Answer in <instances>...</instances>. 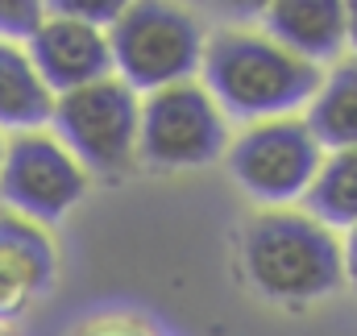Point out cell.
Here are the masks:
<instances>
[{"label": "cell", "instance_id": "obj_1", "mask_svg": "<svg viewBox=\"0 0 357 336\" xmlns=\"http://www.w3.org/2000/svg\"><path fill=\"white\" fill-rule=\"evenodd\" d=\"M199 84L216 100L225 121L262 125L307 108L324 84V67L282 50L262 29H220L204 46Z\"/></svg>", "mask_w": 357, "mask_h": 336}, {"label": "cell", "instance_id": "obj_2", "mask_svg": "<svg viewBox=\"0 0 357 336\" xmlns=\"http://www.w3.org/2000/svg\"><path fill=\"white\" fill-rule=\"evenodd\" d=\"M241 266L274 303H316L345 282V253L333 229L299 208H270L245 224Z\"/></svg>", "mask_w": 357, "mask_h": 336}, {"label": "cell", "instance_id": "obj_3", "mask_svg": "<svg viewBox=\"0 0 357 336\" xmlns=\"http://www.w3.org/2000/svg\"><path fill=\"white\" fill-rule=\"evenodd\" d=\"M204 46L208 38L195 13L178 4H162V0L125 4L116 25L108 29L112 75L125 87H133L137 96L195 79L204 63Z\"/></svg>", "mask_w": 357, "mask_h": 336}, {"label": "cell", "instance_id": "obj_4", "mask_svg": "<svg viewBox=\"0 0 357 336\" xmlns=\"http://www.w3.org/2000/svg\"><path fill=\"white\" fill-rule=\"evenodd\" d=\"M225 162L233 183L270 212L291 208L307 195L324 167V146L312 137L303 116H274L262 125H245L229 142Z\"/></svg>", "mask_w": 357, "mask_h": 336}, {"label": "cell", "instance_id": "obj_5", "mask_svg": "<svg viewBox=\"0 0 357 336\" xmlns=\"http://www.w3.org/2000/svg\"><path fill=\"white\" fill-rule=\"evenodd\" d=\"M54 137L71 150V158L88 174H121L137 158V125L142 96L125 87L116 75L67 91L50 112Z\"/></svg>", "mask_w": 357, "mask_h": 336}, {"label": "cell", "instance_id": "obj_6", "mask_svg": "<svg viewBox=\"0 0 357 336\" xmlns=\"http://www.w3.org/2000/svg\"><path fill=\"white\" fill-rule=\"evenodd\" d=\"M229 121L199 79L150 91L142 100L137 158L154 170H195L225 158Z\"/></svg>", "mask_w": 357, "mask_h": 336}, {"label": "cell", "instance_id": "obj_7", "mask_svg": "<svg viewBox=\"0 0 357 336\" xmlns=\"http://www.w3.org/2000/svg\"><path fill=\"white\" fill-rule=\"evenodd\" d=\"M88 195V170L54 133H17L4 142L0 158V199L4 212H17L33 224L63 220Z\"/></svg>", "mask_w": 357, "mask_h": 336}, {"label": "cell", "instance_id": "obj_8", "mask_svg": "<svg viewBox=\"0 0 357 336\" xmlns=\"http://www.w3.org/2000/svg\"><path fill=\"white\" fill-rule=\"evenodd\" d=\"M25 54H29L33 71L42 75V84L50 87L54 100L112 75L108 33L75 21V17H59L50 8H46L42 29L25 42Z\"/></svg>", "mask_w": 357, "mask_h": 336}, {"label": "cell", "instance_id": "obj_9", "mask_svg": "<svg viewBox=\"0 0 357 336\" xmlns=\"http://www.w3.org/2000/svg\"><path fill=\"white\" fill-rule=\"evenodd\" d=\"M54 287V241L42 224L0 212V324L17 320Z\"/></svg>", "mask_w": 357, "mask_h": 336}, {"label": "cell", "instance_id": "obj_10", "mask_svg": "<svg viewBox=\"0 0 357 336\" xmlns=\"http://www.w3.org/2000/svg\"><path fill=\"white\" fill-rule=\"evenodd\" d=\"M262 33L316 67H333L349 46L341 0H274L262 13Z\"/></svg>", "mask_w": 357, "mask_h": 336}, {"label": "cell", "instance_id": "obj_11", "mask_svg": "<svg viewBox=\"0 0 357 336\" xmlns=\"http://www.w3.org/2000/svg\"><path fill=\"white\" fill-rule=\"evenodd\" d=\"M303 121L328 154L357 150V54H341L324 67V84L312 96Z\"/></svg>", "mask_w": 357, "mask_h": 336}, {"label": "cell", "instance_id": "obj_12", "mask_svg": "<svg viewBox=\"0 0 357 336\" xmlns=\"http://www.w3.org/2000/svg\"><path fill=\"white\" fill-rule=\"evenodd\" d=\"M54 96L33 71L25 46L0 42V133H42L50 125Z\"/></svg>", "mask_w": 357, "mask_h": 336}, {"label": "cell", "instance_id": "obj_13", "mask_svg": "<svg viewBox=\"0 0 357 336\" xmlns=\"http://www.w3.org/2000/svg\"><path fill=\"white\" fill-rule=\"evenodd\" d=\"M307 216L324 229H357V150L324 154V167L303 195Z\"/></svg>", "mask_w": 357, "mask_h": 336}, {"label": "cell", "instance_id": "obj_14", "mask_svg": "<svg viewBox=\"0 0 357 336\" xmlns=\"http://www.w3.org/2000/svg\"><path fill=\"white\" fill-rule=\"evenodd\" d=\"M46 21V4L42 0H0V42L25 46Z\"/></svg>", "mask_w": 357, "mask_h": 336}, {"label": "cell", "instance_id": "obj_15", "mask_svg": "<svg viewBox=\"0 0 357 336\" xmlns=\"http://www.w3.org/2000/svg\"><path fill=\"white\" fill-rule=\"evenodd\" d=\"M50 13H59V17H75V21H84V25H96V29H112L116 25V17L125 13V4L121 0H54V4H46Z\"/></svg>", "mask_w": 357, "mask_h": 336}, {"label": "cell", "instance_id": "obj_16", "mask_svg": "<svg viewBox=\"0 0 357 336\" xmlns=\"http://www.w3.org/2000/svg\"><path fill=\"white\" fill-rule=\"evenodd\" d=\"M341 253H345V278L357 287V229H349V237H345Z\"/></svg>", "mask_w": 357, "mask_h": 336}, {"label": "cell", "instance_id": "obj_17", "mask_svg": "<svg viewBox=\"0 0 357 336\" xmlns=\"http://www.w3.org/2000/svg\"><path fill=\"white\" fill-rule=\"evenodd\" d=\"M88 336H146L137 324H100V328H91Z\"/></svg>", "mask_w": 357, "mask_h": 336}, {"label": "cell", "instance_id": "obj_18", "mask_svg": "<svg viewBox=\"0 0 357 336\" xmlns=\"http://www.w3.org/2000/svg\"><path fill=\"white\" fill-rule=\"evenodd\" d=\"M345 38H349V46H354V54H357V0L345 4Z\"/></svg>", "mask_w": 357, "mask_h": 336}, {"label": "cell", "instance_id": "obj_19", "mask_svg": "<svg viewBox=\"0 0 357 336\" xmlns=\"http://www.w3.org/2000/svg\"><path fill=\"white\" fill-rule=\"evenodd\" d=\"M0 336H13V333H8V324H0Z\"/></svg>", "mask_w": 357, "mask_h": 336}, {"label": "cell", "instance_id": "obj_20", "mask_svg": "<svg viewBox=\"0 0 357 336\" xmlns=\"http://www.w3.org/2000/svg\"><path fill=\"white\" fill-rule=\"evenodd\" d=\"M0 158H4V133H0Z\"/></svg>", "mask_w": 357, "mask_h": 336}]
</instances>
